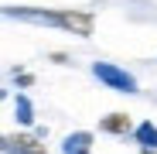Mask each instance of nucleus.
<instances>
[{"instance_id": "nucleus-1", "label": "nucleus", "mask_w": 157, "mask_h": 154, "mask_svg": "<svg viewBox=\"0 0 157 154\" xmlns=\"http://www.w3.org/2000/svg\"><path fill=\"white\" fill-rule=\"evenodd\" d=\"M7 14H17L24 21H41V24H58V28L78 34V38H89L92 34V14L89 10H24V7H7Z\"/></svg>"}, {"instance_id": "nucleus-2", "label": "nucleus", "mask_w": 157, "mask_h": 154, "mask_svg": "<svg viewBox=\"0 0 157 154\" xmlns=\"http://www.w3.org/2000/svg\"><path fill=\"white\" fill-rule=\"evenodd\" d=\"M92 75L99 82H106L109 89H116V93H137V79L126 69L113 65V62H92Z\"/></svg>"}, {"instance_id": "nucleus-3", "label": "nucleus", "mask_w": 157, "mask_h": 154, "mask_svg": "<svg viewBox=\"0 0 157 154\" xmlns=\"http://www.w3.org/2000/svg\"><path fill=\"white\" fill-rule=\"evenodd\" d=\"M4 151L7 154H44V144L34 134H10L4 137Z\"/></svg>"}, {"instance_id": "nucleus-4", "label": "nucleus", "mask_w": 157, "mask_h": 154, "mask_svg": "<svg viewBox=\"0 0 157 154\" xmlns=\"http://www.w3.org/2000/svg\"><path fill=\"white\" fill-rule=\"evenodd\" d=\"M99 130L116 134V137H126V134H133L137 127H133V120H130L126 113H109V116H102V120H99Z\"/></svg>"}, {"instance_id": "nucleus-5", "label": "nucleus", "mask_w": 157, "mask_h": 154, "mask_svg": "<svg viewBox=\"0 0 157 154\" xmlns=\"http://www.w3.org/2000/svg\"><path fill=\"white\" fill-rule=\"evenodd\" d=\"M65 154H92V134L89 130H78V134H68L65 144H62Z\"/></svg>"}, {"instance_id": "nucleus-6", "label": "nucleus", "mask_w": 157, "mask_h": 154, "mask_svg": "<svg viewBox=\"0 0 157 154\" xmlns=\"http://www.w3.org/2000/svg\"><path fill=\"white\" fill-rule=\"evenodd\" d=\"M133 137H137V144H140L144 151H150V147L157 151V127H154L150 120H144V123L137 127V130H133Z\"/></svg>"}, {"instance_id": "nucleus-7", "label": "nucleus", "mask_w": 157, "mask_h": 154, "mask_svg": "<svg viewBox=\"0 0 157 154\" xmlns=\"http://www.w3.org/2000/svg\"><path fill=\"white\" fill-rule=\"evenodd\" d=\"M14 110H17V120H21V123H31V120H34V116H31V103H28V96H17Z\"/></svg>"}, {"instance_id": "nucleus-8", "label": "nucleus", "mask_w": 157, "mask_h": 154, "mask_svg": "<svg viewBox=\"0 0 157 154\" xmlns=\"http://www.w3.org/2000/svg\"><path fill=\"white\" fill-rule=\"evenodd\" d=\"M144 154H154V151H144Z\"/></svg>"}]
</instances>
